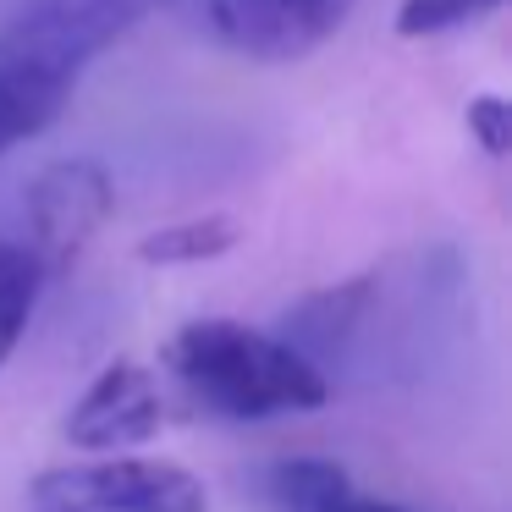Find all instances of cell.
<instances>
[{"mask_svg":"<svg viewBox=\"0 0 512 512\" xmlns=\"http://www.w3.org/2000/svg\"><path fill=\"white\" fill-rule=\"evenodd\" d=\"M166 369L204 413L259 424L281 413H309L331 397L320 364L292 353L281 336L248 331L243 320H193L166 342Z\"/></svg>","mask_w":512,"mask_h":512,"instance_id":"obj_1","label":"cell"},{"mask_svg":"<svg viewBox=\"0 0 512 512\" xmlns=\"http://www.w3.org/2000/svg\"><path fill=\"white\" fill-rule=\"evenodd\" d=\"M155 0H23L0 28V67L72 89L94 56L127 39Z\"/></svg>","mask_w":512,"mask_h":512,"instance_id":"obj_2","label":"cell"},{"mask_svg":"<svg viewBox=\"0 0 512 512\" xmlns=\"http://www.w3.org/2000/svg\"><path fill=\"white\" fill-rule=\"evenodd\" d=\"M28 512H210V490L160 457H100L45 468L28 485Z\"/></svg>","mask_w":512,"mask_h":512,"instance_id":"obj_3","label":"cell"},{"mask_svg":"<svg viewBox=\"0 0 512 512\" xmlns=\"http://www.w3.org/2000/svg\"><path fill=\"white\" fill-rule=\"evenodd\" d=\"M28 210V254L39 259L45 276H61L83 259V248L105 232L116 210V188L111 171L100 160H56L45 166L23 193Z\"/></svg>","mask_w":512,"mask_h":512,"instance_id":"obj_4","label":"cell"},{"mask_svg":"<svg viewBox=\"0 0 512 512\" xmlns=\"http://www.w3.org/2000/svg\"><path fill=\"white\" fill-rule=\"evenodd\" d=\"M166 424V397L160 380L133 358H116L89 380L67 413V441L78 452H133V446L155 441Z\"/></svg>","mask_w":512,"mask_h":512,"instance_id":"obj_5","label":"cell"},{"mask_svg":"<svg viewBox=\"0 0 512 512\" xmlns=\"http://www.w3.org/2000/svg\"><path fill=\"white\" fill-rule=\"evenodd\" d=\"M204 23L248 61H303L331 39L298 0H204Z\"/></svg>","mask_w":512,"mask_h":512,"instance_id":"obj_6","label":"cell"},{"mask_svg":"<svg viewBox=\"0 0 512 512\" xmlns=\"http://www.w3.org/2000/svg\"><path fill=\"white\" fill-rule=\"evenodd\" d=\"M364 298H369V276L342 281V287H331V292H314V298L287 320V336H281V342H287L292 353H303L309 364H320L325 353H336V347L347 342V331L358 325Z\"/></svg>","mask_w":512,"mask_h":512,"instance_id":"obj_7","label":"cell"},{"mask_svg":"<svg viewBox=\"0 0 512 512\" xmlns=\"http://www.w3.org/2000/svg\"><path fill=\"white\" fill-rule=\"evenodd\" d=\"M72 89H56V83H34L23 72L0 67V155L28 138H39L61 111H67Z\"/></svg>","mask_w":512,"mask_h":512,"instance_id":"obj_8","label":"cell"},{"mask_svg":"<svg viewBox=\"0 0 512 512\" xmlns=\"http://www.w3.org/2000/svg\"><path fill=\"white\" fill-rule=\"evenodd\" d=\"M237 221L232 215H193V221L160 226L138 243L144 265H204V259H221L226 248H237Z\"/></svg>","mask_w":512,"mask_h":512,"instance_id":"obj_9","label":"cell"},{"mask_svg":"<svg viewBox=\"0 0 512 512\" xmlns=\"http://www.w3.org/2000/svg\"><path fill=\"white\" fill-rule=\"evenodd\" d=\"M347 490H353V479L331 457H287L270 468V496L281 512H331Z\"/></svg>","mask_w":512,"mask_h":512,"instance_id":"obj_10","label":"cell"},{"mask_svg":"<svg viewBox=\"0 0 512 512\" xmlns=\"http://www.w3.org/2000/svg\"><path fill=\"white\" fill-rule=\"evenodd\" d=\"M39 287H45L39 259L28 254L23 243H0V364H6V353L17 347V336L28 331Z\"/></svg>","mask_w":512,"mask_h":512,"instance_id":"obj_11","label":"cell"},{"mask_svg":"<svg viewBox=\"0 0 512 512\" xmlns=\"http://www.w3.org/2000/svg\"><path fill=\"white\" fill-rule=\"evenodd\" d=\"M507 0H402L397 6V34L402 39H430V34H452L468 28L479 17H490Z\"/></svg>","mask_w":512,"mask_h":512,"instance_id":"obj_12","label":"cell"},{"mask_svg":"<svg viewBox=\"0 0 512 512\" xmlns=\"http://www.w3.org/2000/svg\"><path fill=\"white\" fill-rule=\"evenodd\" d=\"M463 122H468L474 144L485 149L490 160H501V155L512 149V105L501 100V94H479V100H468Z\"/></svg>","mask_w":512,"mask_h":512,"instance_id":"obj_13","label":"cell"},{"mask_svg":"<svg viewBox=\"0 0 512 512\" xmlns=\"http://www.w3.org/2000/svg\"><path fill=\"white\" fill-rule=\"evenodd\" d=\"M298 6H303V12H309L314 23L325 28V34H336V23H342L347 12H353L358 0H298Z\"/></svg>","mask_w":512,"mask_h":512,"instance_id":"obj_14","label":"cell"},{"mask_svg":"<svg viewBox=\"0 0 512 512\" xmlns=\"http://www.w3.org/2000/svg\"><path fill=\"white\" fill-rule=\"evenodd\" d=\"M331 512H402V507H391V501H375V496H358V490H347V496L336 501Z\"/></svg>","mask_w":512,"mask_h":512,"instance_id":"obj_15","label":"cell"}]
</instances>
